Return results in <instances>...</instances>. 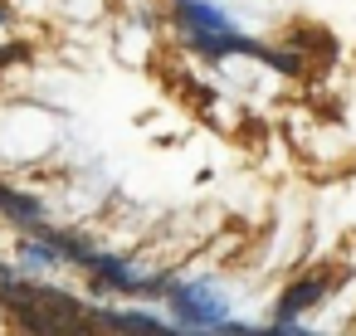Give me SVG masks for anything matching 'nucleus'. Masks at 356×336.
<instances>
[{"label": "nucleus", "instance_id": "obj_1", "mask_svg": "<svg viewBox=\"0 0 356 336\" xmlns=\"http://www.w3.org/2000/svg\"><path fill=\"white\" fill-rule=\"evenodd\" d=\"M171 312L195 331H215L225 321V302L210 287H171Z\"/></svg>", "mask_w": 356, "mask_h": 336}, {"label": "nucleus", "instance_id": "obj_2", "mask_svg": "<svg viewBox=\"0 0 356 336\" xmlns=\"http://www.w3.org/2000/svg\"><path fill=\"white\" fill-rule=\"evenodd\" d=\"M171 15H176V25L186 35H225V30H234V15H225L220 6H210V0H176Z\"/></svg>", "mask_w": 356, "mask_h": 336}, {"label": "nucleus", "instance_id": "obj_3", "mask_svg": "<svg viewBox=\"0 0 356 336\" xmlns=\"http://www.w3.org/2000/svg\"><path fill=\"white\" fill-rule=\"evenodd\" d=\"M186 40H191V49H195V54H205V59L244 54V59H259V64H264V54H268V44H259V40L239 35V30H225V35H186Z\"/></svg>", "mask_w": 356, "mask_h": 336}, {"label": "nucleus", "instance_id": "obj_4", "mask_svg": "<svg viewBox=\"0 0 356 336\" xmlns=\"http://www.w3.org/2000/svg\"><path fill=\"white\" fill-rule=\"evenodd\" d=\"M327 297V273H307V278H298L283 297H278V326H288L293 317H302L307 307H317Z\"/></svg>", "mask_w": 356, "mask_h": 336}, {"label": "nucleus", "instance_id": "obj_5", "mask_svg": "<svg viewBox=\"0 0 356 336\" xmlns=\"http://www.w3.org/2000/svg\"><path fill=\"white\" fill-rule=\"evenodd\" d=\"M0 215H6L10 224H20V229H44V205L35 195L10 190V185H0Z\"/></svg>", "mask_w": 356, "mask_h": 336}, {"label": "nucleus", "instance_id": "obj_6", "mask_svg": "<svg viewBox=\"0 0 356 336\" xmlns=\"http://www.w3.org/2000/svg\"><path fill=\"white\" fill-rule=\"evenodd\" d=\"M264 64H268V69H278L283 78H298V74H302V59H298L293 49H268V54H264Z\"/></svg>", "mask_w": 356, "mask_h": 336}, {"label": "nucleus", "instance_id": "obj_7", "mask_svg": "<svg viewBox=\"0 0 356 336\" xmlns=\"http://www.w3.org/2000/svg\"><path fill=\"white\" fill-rule=\"evenodd\" d=\"M15 59H25V44H0V69L15 64Z\"/></svg>", "mask_w": 356, "mask_h": 336}, {"label": "nucleus", "instance_id": "obj_8", "mask_svg": "<svg viewBox=\"0 0 356 336\" xmlns=\"http://www.w3.org/2000/svg\"><path fill=\"white\" fill-rule=\"evenodd\" d=\"M10 278H15V273H10V268H6V263H0V287H6V283H10Z\"/></svg>", "mask_w": 356, "mask_h": 336}, {"label": "nucleus", "instance_id": "obj_9", "mask_svg": "<svg viewBox=\"0 0 356 336\" xmlns=\"http://www.w3.org/2000/svg\"><path fill=\"white\" fill-rule=\"evenodd\" d=\"M6 20H10V15H6V0H0V25H6Z\"/></svg>", "mask_w": 356, "mask_h": 336}]
</instances>
